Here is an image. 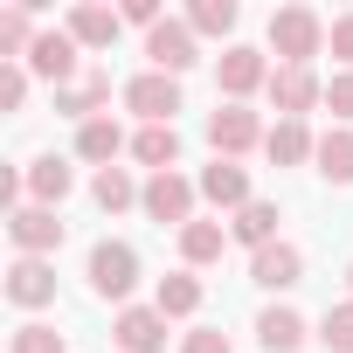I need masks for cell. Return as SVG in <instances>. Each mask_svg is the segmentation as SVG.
I'll return each instance as SVG.
<instances>
[{
	"label": "cell",
	"mask_w": 353,
	"mask_h": 353,
	"mask_svg": "<svg viewBox=\"0 0 353 353\" xmlns=\"http://www.w3.org/2000/svg\"><path fill=\"white\" fill-rule=\"evenodd\" d=\"M325 21L312 8H277L270 14V49H277V70H312V56L325 49Z\"/></svg>",
	"instance_id": "1"
},
{
	"label": "cell",
	"mask_w": 353,
	"mask_h": 353,
	"mask_svg": "<svg viewBox=\"0 0 353 353\" xmlns=\"http://www.w3.org/2000/svg\"><path fill=\"white\" fill-rule=\"evenodd\" d=\"M270 132H263V118L250 111V104H215L208 111V145H215V159H243V152H256Z\"/></svg>",
	"instance_id": "2"
},
{
	"label": "cell",
	"mask_w": 353,
	"mask_h": 353,
	"mask_svg": "<svg viewBox=\"0 0 353 353\" xmlns=\"http://www.w3.org/2000/svg\"><path fill=\"white\" fill-rule=\"evenodd\" d=\"M83 277H90V291H97V298H118V305H125V298H132V284H139V250H132V243H97Z\"/></svg>",
	"instance_id": "3"
},
{
	"label": "cell",
	"mask_w": 353,
	"mask_h": 353,
	"mask_svg": "<svg viewBox=\"0 0 353 353\" xmlns=\"http://www.w3.org/2000/svg\"><path fill=\"white\" fill-rule=\"evenodd\" d=\"M194 181H181V173H152V181L139 188V208L152 215V222H173V229H188L194 222Z\"/></svg>",
	"instance_id": "4"
},
{
	"label": "cell",
	"mask_w": 353,
	"mask_h": 353,
	"mask_svg": "<svg viewBox=\"0 0 353 353\" xmlns=\"http://www.w3.org/2000/svg\"><path fill=\"white\" fill-rule=\"evenodd\" d=\"M215 83H222V97H229V104H243L250 90H270V63H263V49L229 42V49H222V63H215Z\"/></svg>",
	"instance_id": "5"
},
{
	"label": "cell",
	"mask_w": 353,
	"mask_h": 353,
	"mask_svg": "<svg viewBox=\"0 0 353 353\" xmlns=\"http://www.w3.org/2000/svg\"><path fill=\"white\" fill-rule=\"evenodd\" d=\"M145 56H152V70H159V77H181V70H194V63H201V35H194L188 21H159V28L145 35Z\"/></svg>",
	"instance_id": "6"
},
{
	"label": "cell",
	"mask_w": 353,
	"mask_h": 353,
	"mask_svg": "<svg viewBox=\"0 0 353 353\" xmlns=\"http://www.w3.org/2000/svg\"><path fill=\"white\" fill-rule=\"evenodd\" d=\"M125 104H132L145 125H173V111H181V77L145 70V77H132V83H125Z\"/></svg>",
	"instance_id": "7"
},
{
	"label": "cell",
	"mask_w": 353,
	"mask_h": 353,
	"mask_svg": "<svg viewBox=\"0 0 353 353\" xmlns=\"http://www.w3.org/2000/svg\"><path fill=\"white\" fill-rule=\"evenodd\" d=\"M28 77H49L56 90H70V77H77V35L70 28H42L35 49H28Z\"/></svg>",
	"instance_id": "8"
},
{
	"label": "cell",
	"mask_w": 353,
	"mask_h": 353,
	"mask_svg": "<svg viewBox=\"0 0 353 353\" xmlns=\"http://www.w3.org/2000/svg\"><path fill=\"white\" fill-rule=\"evenodd\" d=\"M111 339H118V353H166V312L159 305H125Z\"/></svg>",
	"instance_id": "9"
},
{
	"label": "cell",
	"mask_w": 353,
	"mask_h": 353,
	"mask_svg": "<svg viewBox=\"0 0 353 353\" xmlns=\"http://www.w3.org/2000/svg\"><path fill=\"white\" fill-rule=\"evenodd\" d=\"M8 236H14L21 256H49V250H63V222H56V208H35V201L8 215Z\"/></svg>",
	"instance_id": "10"
},
{
	"label": "cell",
	"mask_w": 353,
	"mask_h": 353,
	"mask_svg": "<svg viewBox=\"0 0 353 353\" xmlns=\"http://www.w3.org/2000/svg\"><path fill=\"white\" fill-rule=\"evenodd\" d=\"M201 201H215V208H229V215H243L256 194H250V166H236V159H215V166H201Z\"/></svg>",
	"instance_id": "11"
},
{
	"label": "cell",
	"mask_w": 353,
	"mask_h": 353,
	"mask_svg": "<svg viewBox=\"0 0 353 353\" xmlns=\"http://www.w3.org/2000/svg\"><path fill=\"white\" fill-rule=\"evenodd\" d=\"M250 284H263V291H291V284H305V250H298V243H270V250H256V256H250Z\"/></svg>",
	"instance_id": "12"
},
{
	"label": "cell",
	"mask_w": 353,
	"mask_h": 353,
	"mask_svg": "<svg viewBox=\"0 0 353 353\" xmlns=\"http://www.w3.org/2000/svg\"><path fill=\"white\" fill-rule=\"evenodd\" d=\"M8 298H14L21 312L56 305V270H49L42 256H14V263H8Z\"/></svg>",
	"instance_id": "13"
},
{
	"label": "cell",
	"mask_w": 353,
	"mask_h": 353,
	"mask_svg": "<svg viewBox=\"0 0 353 353\" xmlns=\"http://www.w3.org/2000/svg\"><path fill=\"white\" fill-rule=\"evenodd\" d=\"M270 104L277 118H305L312 104H325V83L312 70H270Z\"/></svg>",
	"instance_id": "14"
},
{
	"label": "cell",
	"mask_w": 353,
	"mask_h": 353,
	"mask_svg": "<svg viewBox=\"0 0 353 353\" xmlns=\"http://www.w3.org/2000/svg\"><path fill=\"white\" fill-rule=\"evenodd\" d=\"M63 28L77 35V49H111L118 28H125V14H118V8H97V0H83V8H70Z\"/></svg>",
	"instance_id": "15"
},
{
	"label": "cell",
	"mask_w": 353,
	"mask_h": 353,
	"mask_svg": "<svg viewBox=\"0 0 353 353\" xmlns=\"http://www.w3.org/2000/svg\"><path fill=\"white\" fill-rule=\"evenodd\" d=\"M256 339H263V353H298V346L312 339V325H305V312H291V305H263Z\"/></svg>",
	"instance_id": "16"
},
{
	"label": "cell",
	"mask_w": 353,
	"mask_h": 353,
	"mask_svg": "<svg viewBox=\"0 0 353 353\" xmlns=\"http://www.w3.org/2000/svg\"><path fill=\"white\" fill-rule=\"evenodd\" d=\"M70 188H77L70 159H56V152L28 159V194H35V208H63V201H70Z\"/></svg>",
	"instance_id": "17"
},
{
	"label": "cell",
	"mask_w": 353,
	"mask_h": 353,
	"mask_svg": "<svg viewBox=\"0 0 353 353\" xmlns=\"http://www.w3.org/2000/svg\"><path fill=\"white\" fill-rule=\"evenodd\" d=\"M132 159L152 166V173H173V166H181V132H173V125H139Z\"/></svg>",
	"instance_id": "18"
},
{
	"label": "cell",
	"mask_w": 353,
	"mask_h": 353,
	"mask_svg": "<svg viewBox=\"0 0 353 353\" xmlns=\"http://www.w3.org/2000/svg\"><path fill=\"white\" fill-rule=\"evenodd\" d=\"M118 152H125V132H118V118H90V125H77V159H90V166L104 173Z\"/></svg>",
	"instance_id": "19"
},
{
	"label": "cell",
	"mask_w": 353,
	"mask_h": 353,
	"mask_svg": "<svg viewBox=\"0 0 353 353\" xmlns=\"http://www.w3.org/2000/svg\"><path fill=\"white\" fill-rule=\"evenodd\" d=\"M263 152H270V166H298V159H312V152H319V139L305 132V118H277V125H270V139H263Z\"/></svg>",
	"instance_id": "20"
},
{
	"label": "cell",
	"mask_w": 353,
	"mask_h": 353,
	"mask_svg": "<svg viewBox=\"0 0 353 353\" xmlns=\"http://www.w3.org/2000/svg\"><path fill=\"white\" fill-rule=\"evenodd\" d=\"M277 222H284V215H277V201H250V208L229 222V236H236V243H250V256H256V250L284 243V236H277Z\"/></svg>",
	"instance_id": "21"
},
{
	"label": "cell",
	"mask_w": 353,
	"mask_h": 353,
	"mask_svg": "<svg viewBox=\"0 0 353 353\" xmlns=\"http://www.w3.org/2000/svg\"><path fill=\"white\" fill-rule=\"evenodd\" d=\"M312 159H319V173H325L332 188H353V125H332Z\"/></svg>",
	"instance_id": "22"
},
{
	"label": "cell",
	"mask_w": 353,
	"mask_h": 353,
	"mask_svg": "<svg viewBox=\"0 0 353 353\" xmlns=\"http://www.w3.org/2000/svg\"><path fill=\"white\" fill-rule=\"evenodd\" d=\"M28 49H35V0L0 14V63H28Z\"/></svg>",
	"instance_id": "23"
},
{
	"label": "cell",
	"mask_w": 353,
	"mask_h": 353,
	"mask_svg": "<svg viewBox=\"0 0 353 353\" xmlns=\"http://www.w3.org/2000/svg\"><path fill=\"white\" fill-rule=\"evenodd\" d=\"M152 305H159L166 319H194V312H201V277H194V270H173V277H159Z\"/></svg>",
	"instance_id": "24"
},
{
	"label": "cell",
	"mask_w": 353,
	"mask_h": 353,
	"mask_svg": "<svg viewBox=\"0 0 353 353\" xmlns=\"http://www.w3.org/2000/svg\"><path fill=\"white\" fill-rule=\"evenodd\" d=\"M222 243H229V229H222V222H201V215H194V222L181 229V256H188V270L215 263V256H222Z\"/></svg>",
	"instance_id": "25"
},
{
	"label": "cell",
	"mask_w": 353,
	"mask_h": 353,
	"mask_svg": "<svg viewBox=\"0 0 353 353\" xmlns=\"http://www.w3.org/2000/svg\"><path fill=\"white\" fill-rule=\"evenodd\" d=\"M90 201H97L104 215H125V208L139 201V188H132V173H125V166H104L97 181H90Z\"/></svg>",
	"instance_id": "26"
},
{
	"label": "cell",
	"mask_w": 353,
	"mask_h": 353,
	"mask_svg": "<svg viewBox=\"0 0 353 353\" xmlns=\"http://www.w3.org/2000/svg\"><path fill=\"white\" fill-rule=\"evenodd\" d=\"M8 353H70V339H63L56 325H42V319H28V325H14V339H8Z\"/></svg>",
	"instance_id": "27"
},
{
	"label": "cell",
	"mask_w": 353,
	"mask_h": 353,
	"mask_svg": "<svg viewBox=\"0 0 353 353\" xmlns=\"http://www.w3.org/2000/svg\"><path fill=\"white\" fill-rule=\"evenodd\" d=\"M319 346H325V353H353V298H346V305H325Z\"/></svg>",
	"instance_id": "28"
},
{
	"label": "cell",
	"mask_w": 353,
	"mask_h": 353,
	"mask_svg": "<svg viewBox=\"0 0 353 353\" xmlns=\"http://www.w3.org/2000/svg\"><path fill=\"white\" fill-rule=\"evenodd\" d=\"M188 28H194V35H229V28H236V0H194V8H188Z\"/></svg>",
	"instance_id": "29"
},
{
	"label": "cell",
	"mask_w": 353,
	"mask_h": 353,
	"mask_svg": "<svg viewBox=\"0 0 353 353\" xmlns=\"http://www.w3.org/2000/svg\"><path fill=\"white\" fill-rule=\"evenodd\" d=\"M28 104V63H0V111Z\"/></svg>",
	"instance_id": "30"
},
{
	"label": "cell",
	"mask_w": 353,
	"mask_h": 353,
	"mask_svg": "<svg viewBox=\"0 0 353 353\" xmlns=\"http://www.w3.org/2000/svg\"><path fill=\"white\" fill-rule=\"evenodd\" d=\"M325 111H332V125H353V70H339L325 83Z\"/></svg>",
	"instance_id": "31"
},
{
	"label": "cell",
	"mask_w": 353,
	"mask_h": 353,
	"mask_svg": "<svg viewBox=\"0 0 353 353\" xmlns=\"http://www.w3.org/2000/svg\"><path fill=\"white\" fill-rule=\"evenodd\" d=\"M181 353H236V339H229L222 325H201V332H188V339H181Z\"/></svg>",
	"instance_id": "32"
},
{
	"label": "cell",
	"mask_w": 353,
	"mask_h": 353,
	"mask_svg": "<svg viewBox=\"0 0 353 353\" xmlns=\"http://www.w3.org/2000/svg\"><path fill=\"white\" fill-rule=\"evenodd\" d=\"M118 14H125L132 28H145V35H152V28L166 21V14H159V0H125V8H118Z\"/></svg>",
	"instance_id": "33"
},
{
	"label": "cell",
	"mask_w": 353,
	"mask_h": 353,
	"mask_svg": "<svg viewBox=\"0 0 353 353\" xmlns=\"http://www.w3.org/2000/svg\"><path fill=\"white\" fill-rule=\"evenodd\" d=\"M325 49H332V56H339V63L353 70V14H339V21H332V35H325Z\"/></svg>",
	"instance_id": "34"
},
{
	"label": "cell",
	"mask_w": 353,
	"mask_h": 353,
	"mask_svg": "<svg viewBox=\"0 0 353 353\" xmlns=\"http://www.w3.org/2000/svg\"><path fill=\"white\" fill-rule=\"evenodd\" d=\"M346 284H353V263H346Z\"/></svg>",
	"instance_id": "35"
}]
</instances>
